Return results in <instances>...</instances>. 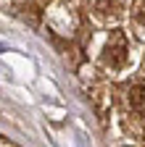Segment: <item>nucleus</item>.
<instances>
[{
	"instance_id": "f257e3e1",
	"label": "nucleus",
	"mask_w": 145,
	"mask_h": 147,
	"mask_svg": "<svg viewBox=\"0 0 145 147\" xmlns=\"http://www.w3.org/2000/svg\"><path fill=\"white\" fill-rule=\"evenodd\" d=\"M103 61H106L108 66H114V68L127 61V40H124L121 32H114V34H111V40H108V45H106Z\"/></svg>"
},
{
	"instance_id": "f03ea898",
	"label": "nucleus",
	"mask_w": 145,
	"mask_h": 147,
	"mask_svg": "<svg viewBox=\"0 0 145 147\" xmlns=\"http://www.w3.org/2000/svg\"><path fill=\"white\" fill-rule=\"evenodd\" d=\"M129 105H132V110H137V113H145V82L135 84L129 89Z\"/></svg>"
},
{
	"instance_id": "7ed1b4c3",
	"label": "nucleus",
	"mask_w": 145,
	"mask_h": 147,
	"mask_svg": "<svg viewBox=\"0 0 145 147\" xmlns=\"http://www.w3.org/2000/svg\"><path fill=\"white\" fill-rule=\"evenodd\" d=\"M137 18L145 24V0H142V3H140V8H137Z\"/></svg>"
}]
</instances>
